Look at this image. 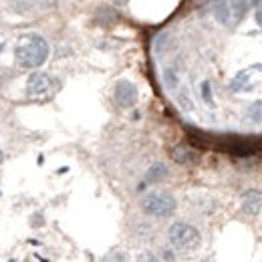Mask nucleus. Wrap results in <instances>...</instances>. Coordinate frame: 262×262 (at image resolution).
I'll use <instances>...</instances> for the list:
<instances>
[{"label":"nucleus","instance_id":"f257e3e1","mask_svg":"<svg viewBox=\"0 0 262 262\" xmlns=\"http://www.w3.org/2000/svg\"><path fill=\"white\" fill-rule=\"evenodd\" d=\"M51 47L38 33L23 34L14 45V63L20 69H38L49 61Z\"/></svg>","mask_w":262,"mask_h":262},{"label":"nucleus","instance_id":"f03ea898","mask_svg":"<svg viewBox=\"0 0 262 262\" xmlns=\"http://www.w3.org/2000/svg\"><path fill=\"white\" fill-rule=\"evenodd\" d=\"M176 210H178V200L165 190H154L141 200V212L156 220L171 218Z\"/></svg>","mask_w":262,"mask_h":262},{"label":"nucleus","instance_id":"7ed1b4c3","mask_svg":"<svg viewBox=\"0 0 262 262\" xmlns=\"http://www.w3.org/2000/svg\"><path fill=\"white\" fill-rule=\"evenodd\" d=\"M167 238H169V244L178 250H184V252H192L196 250L202 242V236H200V230L188 222H176L171 224L167 230Z\"/></svg>","mask_w":262,"mask_h":262},{"label":"nucleus","instance_id":"20e7f679","mask_svg":"<svg viewBox=\"0 0 262 262\" xmlns=\"http://www.w3.org/2000/svg\"><path fill=\"white\" fill-rule=\"evenodd\" d=\"M216 137H218V135H216ZM216 147L222 149V151H226V154H230V156H236V158H250V156H254V151H256V141H254V139L250 141V137L226 135L224 139H222V137L216 139Z\"/></svg>","mask_w":262,"mask_h":262},{"label":"nucleus","instance_id":"39448f33","mask_svg":"<svg viewBox=\"0 0 262 262\" xmlns=\"http://www.w3.org/2000/svg\"><path fill=\"white\" fill-rule=\"evenodd\" d=\"M55 87H57V83H55V79L51 75H47V73H33L27 79L25 93H27V97L31 99H49L53 97Z\"/></svg>","mask_w":262,"mask_h":262},{"label":"nucleus","instance_id":"423d86ee","mask_svg":"<svg viewBox=\"0 0 262 262\" xmlns=\"http://www.w3.org/2000/svg\"><path fill=\"white\" fill-rule=\"evenodd\" d=\"M113 99L119 107L123 109H129L137 105V99H139V89L135 83H131L129 79H119L113 87Z\"/></svg>","mask_w":262,"mask_h":262},{"label":"nucleus","instance_id":"0eeeda50","mask_svg":"<svg viewBox=\"0 0 262 262\" xmlns=\"http://www.w3.org/2000/svg\"><path fill=\"white\" fill-rule=\"evenodd\" d=\"M169 156H171V160L176 162V164L184 165V167H194V165L200 164V160H202V154L194 149L192 145H176L171 151H169Z\"/></svg>","mask_w":262,"mask_h":262},{"label":"nucleus","instance_id":"6e6552de","mask_svg":"<svg viewBox=\"0 0 262 262\" xmlns=\"http://www.w3.org/2000/svg\"><path fill=\"white\" fill-rule=\"evenodd\" d=\"M262 208V196L258 190H250L242 196V212L248 216H256Z\"/></svg>","mask_w":262,"mask_h":262},{"label":"nucleus","instance_id":"1a4fd4ad","mask_svg":"<svg viewBox=\"0 0 262 262\" xmlns=\"http://www.w3.org/2000/svg\"><path fill=\"white\" fill-rule=\"evenodd\" d=\"M169 178V167L164 162H156L149 165V169L145 171V182L147 184H162Z\"/></svg>","mask_w":262,"mask_h":262},{"label":"nucleus","instance_id":"9d476101","mask_svg":"<svg viewBox=\"0 0 262 262\" xmlns=\"http://www.w3.org/2000/svg\"><path fill=\"white\" fill-rule=\"evenodd\" d=\"M214 8H216V16H218V20H222L224 25L228 23V18H230V12H228V4L224 2V0H216V4H214Z\"/></svg>","mask_w":262,"mask_h":262},{"label":"nucleus","instance_id":"9b49d317","mask_svg":"<svg viewBox=\"0 0 262 262\" xmlns=\"http://www.w3.org/2000/svg\"><path fill=\"white\" fill-rule=\"evenodd\" d=\"M246 81H248V73L244 71V73H238L234 79H232V83H230V91H240L244 85H246Z\"/></svg>","mask_w":262,"mask_h":262},{"label":"nucleus","instance_id":"f8f14e48","mask_svg":"<svg viewBox=\"0 0 262 262\" xmlns=\"http://www.w3.org/2000/svg\"><path fill=\"white\" fill-rule=\"evenodd\" d=\"M200 89H202V99H204L208 105H212V107H214V97H212V87H210V81H204Z\"/></svg>","mask_w":262,"mask_h":262},{"label":"nucleus","instance_id":"ddd939ff","mask_svg":"<svg viewBox=\"0 0 262 262\" xmlns=\"http://www.w3.org/2000/svg\"><path fill=\"white\" fill-rule=\"evenodd\" d=\"M29 226L31 228H42L45 226V214L42 212H33L31 214V222H29Z\"/></svg>","mask_w":262,"mask_h":262},{"label":"nucleus","instance_id":"4468645a","mask_svg":"<svg viewBox=\"0 0 262 262\" xmlns=\"http://www.w3.org/2000/svg\"><path fill=\"white\" fill-rule=\"evenodd\" d=\"M34 4L42 10H53L57 6V0H34Z\"/></svg>","mask_w":262,"mask_h":262},{"label":"nucleus","instance_id":"2eb2a0df","mask_svg":"<svg viewBox=\"0 0 262 262\" xmlns=\"http://www.w3.org/2000/svg\"><path fill=\"white\" fill-rule=\"evenodd\" d=\"M178 99H180V103H182V107H184V109H194V103H192L190 99H186L184 91H180V93H178Z\"/></svg>","mask_w":262,"mask_h":262},{"label":"nucleus","instance_id":"dca6fc26","mask_svg":"<svg viewBox=\"0 0 262 262\" xmlns=\"http://www.w3.org/2000/svg\"><path fill=\"white\" fill-rule=\"evenodd\" d=\"M105 260H127V254H109L105 256Z\"/></svg>","mask_w":262,"mask_h":262},{"label":"nucleus","instance_id":"f3484780","mask_svg":"<svg viewBox=\"0 0 262 262\" xmlns=\"http://www.w3.org/2000/svg\"><path fill=\"white\" fill-rule=\"evenodd\" d=\"M111 4H115V6H127L129 4V0H109Z\"/></svg>","mask_w":262,"mask_h":262},{"label":"nucleus","instance_id":"a211bd4d","mask_svg":"<svg viewBox=\"0 0 262 262\" xmlns=\"http://www.w3.org/2000/svg\"><path fill=\"white\" fill-rule=\"evenodd\" d=\"M2 51H4V36L0 34V55H2Z\"/></svg>","mask_w":262,"mask_h":262},{"label":"nucleus","instance_id":"6ab92c4d","mask_svg":"<svg viewBox=\"0 0 262 262\" xmlns=\"http://www.w3.org/2000/svg\"><path fill=\"white\" fill-rule=\"evenodd\" d=\"M4 160H6V158H4V151H2V149H0V165L4 164Z\"/></svg>","mask_w":262,"mask_h":262},{"label":"nucleus","instance_id":"aec40b11","mask_svg":"<svg viewBox=\"0 0 262 262\" xmlns=\"http://www.w3.org/2000/svg\"><path fill=\"white\" fill-rule=\"evenodd\" d=\"M79 2H83V0H79Z\"/></svg>","mask_w":262,"mask_h":262}]
</instances>
